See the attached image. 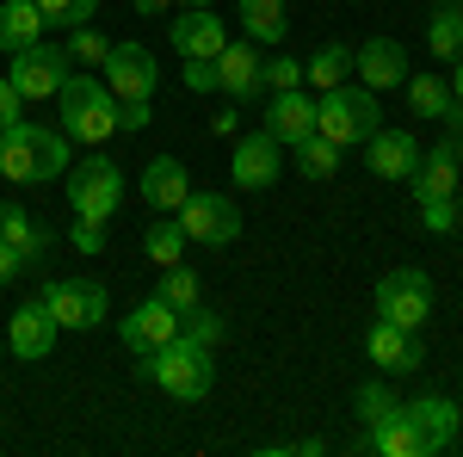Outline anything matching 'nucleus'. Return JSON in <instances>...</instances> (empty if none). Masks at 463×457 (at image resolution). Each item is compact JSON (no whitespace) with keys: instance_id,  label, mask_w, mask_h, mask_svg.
Returning a JSON list of instances; mask_svg holds the SVG:
<instances>
[{"instance_id":"obj_35","label":"nucleus","mask_w":463,"mask_h":457,"mask_svg":"<svg viewBox=\"0 0 463 457\" xmlns=\"http://www.w3.org/2000/svg\"><path fill=\"white\" fill-rule=\"evenodd\" d=\"M106 56H111V43L93 25H74L69 37V62H80V69H106Z\"/></svg>"},{"instance_id":"obj_4","label":"nucleus","mask_w":463,"mask_h":457,"mask_svg":"<svg viewBox=\"0 0 463 457\" xmlns=\"http://www.w3.org/2000/svg\"><path fill=\"white\" fill-rule=\"evenodd\" d=\"M383 111H377V93L371 87H327L316 100V130L334 148H358V142H371L383 124H377Z\"/></svg>"},{"instance_id":"obj_12","label":"nucleus","mask_w":463,"mask_h":457,"mask_svg":"<svg viewBox=\"0 0 463 457\" xmlns=\"http://www.w3.org/2000/svg\"><path fill=\"white\" fill-rule=\"evenodd\" d=\"M118 334H124V347L137 352V358H148L155 347H167V340L179 334V309H174V303H161V297H143V303L124 316Z\"/></svg>"},{"instance_id":"obj_11","label":"nucleus","mask_w":463,"mask_h":457,"mask_svg":"<svg viewBox=\"0 0 463 457\" xmlns=\"http://www.w3.org/2000/svg\"><path fill=\"white\" fill-rule=\"evenodd\" d=\"M167 37H174V50L185 62H216L222 43H229V25L216 19L211 6H179V19L167 25Z\"/></svg>"},{"instance_id":"obj_25","label":"nucleus","mask_w":463,"mask_h":457,"mask_svg":"<svg viewBox=\"0 0 463 457\" xmlns=\"http://www.w3.org/2000/svg\"><path fill=\"white\" fill-rule=\"evenodd\" d=\"M402 87H408V106H414V118H451V111H458L451 87H445V74H408Z\"/></svg>"},{"instance_id":"obj_43","label":"nucleus","mask_w":463,"mask_h":457,"mask_svg":"<svg viewBox=\"0 0 463 457\" xmlns=\"http://www.w3.org/2000/svg\"><path fill=\"white\" fill-rule=\"evenodd\" d=\"M235 124H241V111H216V118H211L216 137H235Z\"/></svg>"},{"instance_id":"obj_8","label":"nucleus","mask_w":463,"mask_h":457,"mask_svg":"<svg viewBox=\"0 0 463 457\" xmlns=\"http://www.w3.org/2000/svg\"><path fill=\"white\" fill-rule=\"evenodd\" d=\"M43 303H50L56 328H99L106 309H111V297H106L99 279H56L43 290Z\"/></svg>"},{"instance_id":"obj_22","label":"nucleus","mask_w":463,"mask_h":457,"mask_svg":"<svg viewBox=\"0 0 463 457\" xmlns=\"http://www.w3.org/2000/svg\"><path fill=\"white\" fill-rule=\"evenodd\" d=\"M0 242L13 247L25 266H37V260L50 253V229H43L32 211H19V205H0Z\"/></svg>"},{"instance_id":"obj_13","label":"nucleus","mask_w":463,"mask_h":457,"mask_svg":"<svg viewBox=\"0 0 463 457\" xmlns=\"http://www.w3.org/2000/svg\"><path fill=\"white\" fill-rule=\"evenodd\" d=\"M106 87H111V100H155V56L143 43H111Z\"/></svg>"},{"instance_id":"obj_3","label":"nucleus","mask_w":463,"mask_h":457,"mask_svg":"<svg viewBox=\"0 0 463 457\" xmlns=\"http://www.w3.org/2000/svg\"><path fill=\"white\" fill-rule=\"evenodd\" d=\"M56 106H62V130L69 142H99L118 137V100H111V87L99 74H69L62 81V93H56Z\"/></svg>"},{"instance_id":"obj_36","label":"nucleus","mask_w":463,"mask_h":457,"mask_svg":"<svg viewBox=\"0 0 463 457\" xmlns=\"http://www.w3.org/2000/svg\"><path fill=\"white\" fill-rule=\"evenodd\" d=\"M420 223H427L432 235H458L463 229V205L458 198H427V205H420Z\"/></svg>"},{"instance_id":"obj_9","label":"nucleus","mask_w":463,"mask_h":457,"mask_svg":"<svg viewBox=\"0 0 463 457\" xmlns=\"http://www.w3.org/2000/svg\"><path fill=\"white\" fill-rule=\"evenodd\" d=\"M69 50H43V43H32V50H19L13 56V69H6V81L25 93V100H56L62 93V81H69Z\"/></svg>"},{"instance_id":"obj_14","label":"nucleus","mask_w":463,"mask_h":457,"mask_svg":"<svg viewBox=\"0 0 463 457\" xmlns=\"http://www.w3.org/2000/svg\"><path fill=\"white\" fill-rule=\"evenodd\" d=\"M56 316H50V303L37 297V303H19L13 316H6V347L19 352V358H50V347H56Z\"/></svg>"},{"instance_id":"obj_34","label":"nucleus","mask_w":463,"mask_h":457,"mask_svg":"<svg viewBox=\"0 0 463 457\" xmlns=\"http://www.w3.org/2000/svg\"><path fill=\"white\" fill-rule=\"evenodd\" d=\"M179 334H192V340H198V347H216V340H222V334H229V321L216 316V309H204V303H192V309H185V316H179Z\"/></svg>"},{"instance_id":"obj_31","label":"nucleus","mask_w":463,"mask_h":457,"mask_svg":"<svg viewBox=\"0 0 463 457\" xmlns=\"http://www.w3.org/2000/svg\"><path fill=\"white\" fill-rule=\"evenodd\" d=\"M155 297L174 303L179 316H185V309L198 303V272H192V266H161V290H155Z\"/></svg>"},{"instance_id":"obj_2","label":"nucleus","mask_w":463,"mask_h":457,"mask_svg":"<svg viewBox=\"0 0 463 457\" xmlns=\"http://www.w3.org/2000/svg\"><path fill=\"white\" fill-rule=\"evenodd\" d=\"M143 377H155V389H167L174 402H204L211 395V347H198L192 334H174L167 347H155L143 358Z\"/></svg>"},{"instance_id":"obj_40","label":"nucleus","mask_w":463,"mask_h":457,"mask_svg":"<svg viewBox=\"0 0 463 457\" xmlns=\"http://www.w3.org/2000/svg\"><path fill=\"white\" fill-rule=\"evenodd\" d=\"M148 124V100H118V130H143Z\"/></svg>"},{"instance_id":"obj_33","label":"nucleus","mask_w":463,"mask_h":457,"mask_svg":"<svg viewBox=\"0 0 463 457\" xmlns=\"http://www.w3.org/2000/svg\"><path fill=\"white\" fill-rule=\"evenodd\" d=\"M37 13H43V25L74 32V25H87V19L99 13V0H37Z\"/></svg>"},{"instance_id":"obj_7","label":"nucleus","mask_w":463,"mask_h":457,"mask_svg":"<svg viewBox=\"0 0 463 457\" xmlns=\"http://www.w3.org/2000/svg\"><path fill=\"white\" fill-rule=\"evenodd\" d=\"M118 198H124V174H118V161L87 155L80 167H69V205H74V216H111V211H118Z\"/></svg>"},{"instance_id":"obj_23","label":"nucleus","mask_w":463,"mask_h":457,"mask_svg":"<svg viewBox=\"0 0 463 457\" xmlns=\"http://www.w3.org/2000/svg\"><path fill=\"white\" fill-rule=\"evenodd\" d=\"M32 43H43V13H37V0H0V50L19 56V50H32Z\"/></svg>"},{"instance_id":"obj_28","label":"nucleus","mask_w":463,"mask_h":457,"mask_svg":"<svg viewBox=\"0 0 463 457\" xmlns=\"http://www.w3.org/2000/svg\"><path fill=\"white\" fill-rule=\"evenodd\" d=\"M241 25H248L253 43H279L285 37V0H241Z\"/></svg>"},{"instance_id":"obj_10","label":"nucleus","mask_w":463,"mask_h":457,"mask_svg":"<svg viewBox=\"0 0 463 457\" xmlns=\"http://www.w3.org/2000/svg\"><path fill=\"white\" fill-rule=\"evenodd\" d=\"M364 358H371L383 377H408V371H420V365H427V347H420V334H414V328H395V321L377 316V328L364 334Z\"/></svg>"},{"instance_id":"obj_24","label":"nucleus","mask_w":463,"mask_h":457,"mask_svg":"<svg viewBox=\"0 0 463 457\" xmlns=\"http://www.w3.org/2000/svg\"><path fill=\"white\" fill-rule=\"evenodd\" d=\"M402 414L420 426L432 439V452H445L451 439H458V402H445V395H420V402H402Z\"/></svg>"},{"instance_id":"obj_44","label":"nucleus","mask_w":463,"mask_h":457,"mask_svg":"<svg viewBox=\"0 0 463 457\" xmlns=\"http://www.w3.org/2000/svg\"><path fill=\"white\" fill-rule=\"evenodd\" d=\"M167 6H174V0H137V13H143V19H148V13H167Z\"/></svg>"},{"instance_id":"obj_6","label":"nucleus","mask_w":463,"mask_h":457,"mask_svg":"<svg viewBox=\"0 0 463 457\" xmlns=\"http://www.w3.org/2000/svg\"><path fill=\"white\" fill-rule=\"evenodd\" d=\"M174 216H179V229H185V242H204V247H229L241 235V211L222 192H192Z\"/></svg>"},{"instance_id":"obj_18","label":"nucleus","mask_w":463,"mask_h":457,"mask_svg":"<svg viewBox=\"0 0 463 457\" xmlns=\"http://www.w3.org/2000/svg\"><path fill=\"white\" fill-rule=\"evenodd\" d=\"M353 69L371 93H377V87H402V81H408V50H402L395 37H371V43L353 50Z\"/></svg>"},{"instance_id":"obj_30","label":"nucleus","mask_w":463,"mask_h":457,"mask_svg":"<svg viewBox=\"0 0 463 457\" xmlns=\"http://www.w3.org/2000/svg\"><path fill=\"white\" fill-rule=\"evenodd\" d=\"M148 260L155 266H179L185 260V229H179V216H161V223H148Z\"/></svg>"},{"instance_id":"obj_20","label":"nucleus","mask_w":463,"mask_h":457,"mask_svg":"<svg viewBox=\"0 0 463 457\" xmlns=\"http://www.w3.org/2000/svg\"><path fill=\"white\" fill-rule=\"evenodd\" d=\"M260 56H253V43H222V56H216V93H229V100H260Z\"/></svg>"},{"instance_id":"obj_26","label":"nucleus","mask_w":463,"mask_h":457,"mask_svg":"<svg viewBox=\"0 0 463 457\" xmlns=\"http://www.w3.org/2000/svg\"><path fill=\"white\" fill-rule=\"evenodd\" d=\"M427 50L439 56V62H458V56H463V0H451V6H439V13H432Z\"/></svg>"},{"instance_id":"obj_45","label":"nucleus","mask_w":463,"mask_h":457,"mask_svg":"<svg viewBox=\"0 0 463 457\" xmlns=\"http://www.w3.org/2000/svg\"><path fill=\"white\" fill-rule=\"evenodd\" d=\"M451 100L463 106V56H458V74H451Z\"/></svg>"},{"instance_id":"obj_37","label":"nucleus","mask_w":463,"mask_h":457,"mask_svg":"<svg viewBox=\"0 0 463 457\" xmlns=\"http://www.w3.org/2000/svg\"><path fill=\"white\" fill-rule=\"evenodd\" d=\"M260 81H266L272 93H290V87H303V62H290V56H272V62H260Z\"/></svg>"},{"instance_id":"obj_21","label":"nucleus","mask_w":463,"mask_h":457,"mask_svg":"<svg viewBox=\"0 0 463 457\" xmlns=\"http://www.w3.org/2000/svg\"><path fill=\"white\" fill-rule=\"evenodd\" d=\"M192 198V179H185V167H179L174 155H155L143 167V205L148 211H179Z\"/></svg>"},{"instance_id":"obj_29","label":"nucleus","mask_w":463,"mask_h":457,"mask_svg":"<svg viewBox=\"0 0 463 457\" xmlns=\"http://www.w3.org/2000/svg\"><path fill=\"white\" fill-rule=\"evenodd\" d=\"M340 155H346V148H334V142H327V137L316 130V137H303V142H297V174H303V179H334Z\"/></svg>"},{"instance_id":"obj_42","label":"nucleus","mask_w":463,"mask_h":457,"mask_svg":"<svg viewBox=\"0 0 463 457\" xmlns=\"http://www.w3.org/2000/svg\"><path fill=\"white\" fill-rule=\"evenodd\" d=\"M19 272H25V260H19L13 247L0 242V284H13V279H19Z\"/></svg>"},{"instance_id":"obj_32","label":"nucleus","mask_w":463,"mask_h":457,"mask_svg":"<svg viewBox=\"0 0 463 457\" xmlns=\"http://www.w3.org/2000/svg\"><path fill=\"white\" fill-rule=\"evenodd\" d=\"M353 402H358V421H364V426H383V421L395 414V408H402L390 384H364V389L353 395Z\"/></svg>"},{"instance_id":"obj_38","label":"nucleus","mask_w":463,"mask_h":457,"mask_svg":"<svg viewBox=\"0 0 463 457\" xmlns=\"http://www.w3.org/2000/svg\"><path fill=\"white\" fill-rule=\"evenodd\" d=\"M74 247L80 253H99L106 247V216H74Z\"/></svg>"},{"instance_id":"obj_27","label":"nucleus","mask_w":463,"mask_h":457,"mask_svg":"<svg viewBox=\"0 0 463 457\" xmlns=\"http://www.w3.org/2000/svg\"><path fill=\"white\" fill-rule=\"evenodd\" d=\"M346 74H353V50H346V43H321L316 56L303 62V81L321 87V93H327V87H346Z\"/></svg>"},{"instance_id":"obj_46","label":"nucleus","mask_w":463,"mask_h":457,"mask_svg":"<svg viewBox=\"0 0 463 457\" xmlns=\"http://www.w3.org/2000/svg\"><path fill=\"white\" fill-rule=\"evenodd\" d=\"M451 142H458V148H463V106L451 111Z\"/></svg>"},{"instance_id":"obj_47","label":"nucleus","mask_w":463,"mask_h":457,"mask_svg":"<svg viewBox=\"0 0 463 457\" xmlns=\"http://www.w3.org/2000/svg\"><path fill=\"white\" fill-rule=\"evenodd\" d=\"M174 6H211V0H174Z\"/></svg>"},{"instance_id":"obj_15","label":"nucleus","mask_w":463,"mask_h":457,"mask_svg":"<svg viewBox=\"0 0 463 457\" xmlns=\"http://www.w3.org/2000/svg\"><path fill=\"white\" fill-rule=\"evenodd\" d=\"M266 137L279 142V148H297L303 137H316V100H309L303 87L272 93V106H266Z\"/></svg>"},{"instance_id":"obj_1","label":"nucleus","mask_w":463,"mask_h":457,"mask_svg":"<svg viewBox=\"0 0 463 457\" xmlns=\"http://www.w3.org/2000/svg\"><path fill=\"white\" fill-rule=\"evenodd\" d=\"M0 174L19 186H43V179L69 174V130H43V124H6L0 130Z\"/></svg>"},{"instance_id":"obj_39","label":"nucleus","mask_w":463,"mask_h":457,"mask_svg":"<svg viewBox=\"0 0 463 457\" xmlns=\"http://www.w3.org/2000/svg\"><path fill=\"white\" fill-rule=\"evenodd\" d=\"M19 118H25V93L0 74V130H6V124H19Z\"/></svg>"},{"instance_id":"obj_16","label":"nucleus","mask_w":463,"mask_h":457,"mask_svg":"<svg viewBox=\"0 0 463 457\" xmlns=\"http://www.w3.org/2000/svg\"><path fill=\"white\" fill-rule=\"evenodd\" d=\"M458 174H463V148H458V142H439L432 155L414 161L408 186H414L420 205H427V198H458Z\"/></svg>"},{"instance_id":"obj_17","label":"nucleus","mask_w":463,"mask_h":457,"mask_svg":"<svg viewBox=\"0 0 463 457\" xmlns=\"http://www.w3.org/2000/svg\"><path fill=\"white\" fill-rule=\"evenodd\" d=\"M229 179L235 186H248V192H266V186H279V142L266 137H241L235 142V155H229Z\"/></svg>"},{"instance_id":"obj_19","label":"nucleus","mask_w":463,"mask_h":457,"mask_svg":"<svg viewBox=\"0 0 463 457\" xmlns=\"http://www.w3.org/2000/svg\"><path fill=\"white\" fill-rule=\"evenodd\" d=\"M414 161H420V142L408 137V130H377V137L364 142V167L377 179H408Z\"/></svg>"},{"instance_id":"obj_5","label":"nucleus","mask_w":463,"mask_h":457,"mask_svg":"<svg viewBox=\"0 0 463 457\" xmlns=\"http://www.w3.org/2000/svg\"><path fill=\"white\" fill-rule=\"evenodd\" d=\"M377 316L420 334L427 316H432V279L420 272V266H395V272H383V284H377Z\"/></svg>"},{"instance_id":"obj_41","label":"nucleus","mask_w":463,"mask_h":457,"mask_svg":"<svg viewBox=\"0 0 463 457\" xmlns=\"http://www.w3.org/2000/svg\"><path fill=\"white\" fill-rule=\"evenodd\" d=\"M185 87L192 93H216V62H185Z\"/></svg>"}]
</instances>
